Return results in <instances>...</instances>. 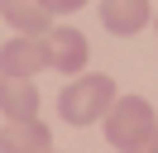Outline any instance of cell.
Wrapping results in <instances>:
<instances>
[{
    "label": "cell",
    "instance_id": "cell-2",
    "mask_svg": "<svg viewBox=\"0 0 158 153\" xmlns=\"http://www.w3.org/2000/svg\"><path fill=\"white\" fill-rule=\"evenodd\" d=\"M101 124H106V143H110V148H120V153H129L139 139H148V134L158 129L153 105H148L144 96H120Z\"/></svg>",
    "mask_w": 158,
    "mask_h": 153
},
{
    "label": "cell",
    "instance_id": "cell-4",
    "mask_svg": "<svg viewBox=\"0 0 158 153\" xmlns=\"http://www.w3.org/2000/svg\"><path fill=\"white\" fill-rule=\"evenodd\" d=\"M101 24L115 38H134L153 24V5L148 0H101Z\"/></svg>",
    "mask_w": 158,
    "mask_h": 153
},
{
    "label": "cell",
    "instance_id": "cell-6",
    "mask_svg": "<svg viewBox=\"0 0 158 153\" xmlns=\"http://www.w3.org/2000/svg\"><path fill=\"white\" fill-rule=\"evenodd\" d=\"M53 134L43 120H5L0 124V153H48Z\"/></svg>",
    "mask_w": 158,
    "mask_h": 153
},
{
    "label": "cell",
    "instance_id": "cell-10",
    "mask_svg": "<svg viewBox=\"0 0 158 153\" xmlns=\"http://www.w3.org/2000/svg\"><path fill=\"white\" fill-rule=\"evenodd\" d=\"M129 153H158V129L148 134V139H139V143H134V148H129Z\"/></svg>",
    "mask_w": 158,
    "mask_h": 153
},
{
    "label": "cell",
    "instance_id": "cell-7",
    "mask_svg": "<svg viewBox=\"0 0 158 153\" xmlns=\"http://www.w3.org/2000/svg\"><path fill=\"white\" fill-rule=\"evenodd\" d=\"M0 115L5 120H39V86H34V76H0Z\"/></svg>",
    "mask_w": 158,
    "mask_h": 153
},
{
    "label": "cell",
    "instance_id": "cell-5",
    "mask_svg": "<svg viewBox=\"0 0 158 153\" xmlns=\"http://www.w3.org/2000/svg\"><path fill=\"white\" fill-rule=\"evenodd\" d=\"M43 38H29V34H15L5 38V48H0V76H34L43 72Z\"/></svg>",
    "mask_w": 158,
    "mask_h": 153
},
{
    "label": "cell",
    "instance_id": "cell-3",
    "mask_svg": "<svg viewBox=\"0 0 158 153\" xmlns=\"http://www.w3.org/2000/svg\"><path fill=\"white\" fill-rule=\"evenodd\" d=\"M86 57H91V43H86V34H81V29L58 24V29H48V34H43V62H48L53 72H62V76H81Z\"/></svg>",
    "mask_w": 158,
    "mask_h": 153
},
{
    "label": "cell",
    "instance_id": "cell-12",
    "mask_svg": "<svg viewBox=\"0 0 158 153\" xmlns=\"http://www.w3.org/2000/svg\"><path fill=\"white\" fill-rule=\"evenodd\" d=\"M48 153H53V148H48Z\"/></svg>",
    "mask_w": 158,
    "mask_h": 153
},
{
    "label": "cell",
    "instance_id": "cell-11",
    "mask_svg": "<svg viewBox=\"0 0 158 153\" xmlns=\"http://www.w3.org/2000/svg\"><path fill=\"white\" fill-rule=\"evenodd\" d=\"M153 29H158V14H153Z\"/></svg>",
    "mask_w": 158,
    "mask_h": 153
},
{
    "label": "cell",
    "instance_id": "cell-1",
    "mask_svg": "<svg viewBox=\"0 0 158 153\" xmlns=\"http://www.w3.org/2000/svg\"><path fill=\"white\" fill-rule=\"evenodd\" d=\"M115 101H120V96H115V81H110L106 72H81V76H72V81L58 91V115L81 129V124L106 120Z\"/></svg>",
    "mask_w": 158,
    "mask_h": 153
},
{
    "label": "cell",
    "instance_id": "cell-8",
    "mask_svg": "<svg viewBox=\"0 0 158 153\" xmlns=\"http://www.w3.org/2000/svg\"><path fill=\"white\" fill-rule=\"evenodd\" d=\"M0 19L10 24L15 34H29V38H43L53 29V14L39 0H0Z\"/></svg>",
    "mask_w": 158,
    "mask_h": 153
},
{
    "label": "cell",
    "instance_id": "cell-9",
    "mask_svg": "<svg viewBox=\"0 0 158 153\" xmlns=\"http://www.w3.org/2000/svg\"><path fill=\"white\" fill-rule=\"evenodd\" d=\"M39 5L48 10V14H72V10H81L86 0H39Z\"/></svg>",
    "mask_w": 158,
    "mask_h": 153
}]
</instances>
